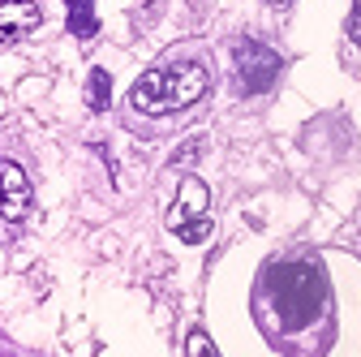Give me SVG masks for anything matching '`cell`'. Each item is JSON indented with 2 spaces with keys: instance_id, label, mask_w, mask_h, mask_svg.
Segmentation results:
<instances>
[{
  "instance_id": "277c9868",
  "label": "cell",
  "mask_w": 361,
  "mask_h": 357,
  "mask_svg": "<svg viewBox=\"0 0 361 357\" xmlns=\"http://www.w3.org/2000/svg\"><path fill=\"white\" fill-rule=\"evenodd\" d=\"M280 78V56L267 48L262 39L241 35L233 43V86L241 95H267Z\"/></svg>"
},
{
  "instance_id": "3957f363",
  "label": "cell",
  "mask_w": 361,
  "mask_h": 357,
  "mask_svg": "<svg viewBox=\"0 0 361 357\" xmlns=\"http://www.w3.org/2000/svg\"><path fill=\"white\" fill-rule=\"evenodd\" d=\"M207 211H211V190H207V181H202V176H185V181L176 186L172 202H168L164 224H168L180 241H185V246H198V241L211 233Z\"/></svg>"
},
{
  "instance_id": "7a4b0ae2",
  "label": "cell",
  "mask_w": 361,
  "mask_h": 357,
  "mask_svg": "<svg viewBox=\"0 0 361 357\" xmlns=\"http://www.w3.org/2000/svg\"><path fill=\"white\" fill-rule=\"evenodd\" d=\"M267 293H271V310L284 332H297L305 323H314L323 315L327 301V280L314 262H280L267 276Z\"/></svg>"
},
{
  "instance_id": "7c38bea8",
  "label": "cell",
  "mask_w": 361,
  "mask_h": 357,
  "mask_svg": "<svg viewBox=\"0 0 361 357\" xmlns=\"http://www.w3.org/2000/svg\"><path fill=\"white\" fill-rule=\"evenodd\" d=\"M267 5H271V9H284V5H288V0H267Z\"/></svg>"
},
{
  "instance_id": "8fae6325",
  "label": "cell",
  "mask_w": 361,
  "mask_h": 357,
  "mask_svg": "<svg viewBox=\"0 0 361 357\" xmlns=\"http://www.w3.org/2000/svg\"><path fill=\"white\" fill-rule=\"evenodd\" d=\"M202 147H207V143H202V138H194V143H185V147H180V155H176V159H172V164H185V159H194V155H198V151H202Z\"/></svg>"
},
{
  "instance_id": "6da1fadb",
  "label": "cell",
  "mask_w": 361,
  "mask_h": 357,
  "mask_svg": "<svg viewBox=\"0 0 361 357\" xmlns=\"http://www.w3.org/2000/svg\"><path fill=\"white\" fill-rule=\"evenodd\" d=\"M207 91H211V61H207V52L194 48V43H185L176 56L151 65L129 86V112L172 116V112H185L198 99H207Z\"/></svg>"
},
{
  "instance_id": "8992f818",
  "label": "cell",
  "mask_w": 361,
  "mask_h": 357,
  "mask_svg": "<svg viewBox=\"0 0 361 357\" xmlns=\"http://www.w3.org/2000/svg\"><path fill=\"white\" fill-rule=\"evenodd\" d=\"M43 22L35 0H0V43H22Z\"/></svg>"
},
{
  "instance_id": "ba28073f",
  "label": "cell",
  "mask_w": 361,
  "mask_h": 357,
  "mask_svg": "<svg viewBox=\"0 0 361 357\" xmlns=\"http://www.w3.org/2000/svg\"><path fill=\"white\" fill-rule=\"evenodd\" d=\"M69 5V30L78 39H90L99 30V18H95V0H65Z\"/></svg>"
},
{
  "instance_id": "52a82bcc",
  "label": "cell",
  "mask_w": 361,
  "mask_h": 357,
  "mask_svg": "<svg viewBox=\"0 0 361 357\" xmlns=\"http://www.w3.org/2000/svg\"><path fill=\"white\" fill-rule=\"evenodd\" d=\"M108 104H112V78H108V69H90L86 73V108L90 112H108Z\"/></svg>"
},
{
  "instance_id": "9c48e42d",
  "label": "cell",
  "mask_w": 361,
  "mask_h": 357,
  "mask_svg": "<svg viewBox=\"0 0 361 357\" xmlns=\"http://www.w3.org/2000/svg\"><path fill=\"white\" fill-rule=\"evenodd\" d=\"M185 353H190V357H211V353H215V344H211V336H207V332H190Z\"/></svg>"
},
{
  "instance_id": "5b68a950",
  "label": "cell",
  "mask_w": 361,
  "mask_h": 357,
  "mask_svg": "<svg viewBox=\"0 0 361 357\" xmlns=\"http://www.w3.org/2000/svg\"><path fill=\"white\" fill-rule=\"evenodd\" d=\"M30 207H35V194H30L26 168L13 159H0V219L18 229L30 219Z\"/></svg>"
},
{
  "instance_id": "30bf717a",
  "label": "cell",
  "mask_w": 361,
  "mask_h": 357,
  "mask_svg": "<svg viewBox=\"0 0 361 357\" xmlns=\"http://www.w3.org/2000/svg\"><path fill=\"white\" fill-rule=\"evenodd\" d=\"M348 39H353V48H357V56H361V0H353V13H348Z\"/></svg>"
}]
</instances>
